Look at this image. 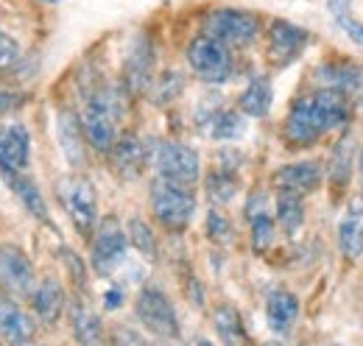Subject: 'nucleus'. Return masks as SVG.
Returning <instances> with one entry per match:
<instances>
[{"label": "nucleus", "mask_w": 363, "mask_h": 346, "mask_svg": "<svg viewBox=\"0 0 363 346\" xmlns=\"http://www.w3.org/2000/svg\"><path fill=\"white\" fill-rule=\"evenodd\" d=\"M350 118H352V104L341 92L321 86L313 95L294 101L282 134L291 145H311L324 131L347 126Z\"/></svg>", "instance_id": "nucleus-1"}, {"label": "nucleus", "mask_w": 363, "mask_h": 346, "mask_svg": "<svg viewBox=\"0 0 363 346\" xmlns=\"http://www.w3.org/2000/svg\"><path fill=\"white\" fill-rule=\"evenodd\" d=\"M121 95L115 86H101L95 89L82 112V131L92 148L109 154L115 140H118V121H121Z\"/></svg>", "instance_id": "nucleus-2"}, {"label": "nucleus", "mask_w": 363, "mask_h": 346, "mask_svg": "<svg viewBox=\"0 0 363 346\" xmlns=\"http://www.w3.org/2000/svg\"><path fill=\"white\" fill-rule=\"evenodd\" d=\"M137 321L160 341H177L179 338V316L174 302L154 285H145L135 299Z\"/></svg>", "instance_id": "nucleus-3"}, {"label": "nucleus", "mask_w": 363, "mask_h": 346, "mask_svg": "<svg viewBox=\"0 0 363 346\" xmlns=\"http://www.w3.org/2000/svg\"><path fill=\"white\" fill-rule=\"evenodd\" d=\"M56 193L70 221L76 223V229L82 235H90L98 223V201H95V187L90 179H84L82 173L62 176L56 182Z\"/></svg>", "instance_id": "nucleus-4"}, {"label": "nucleus", "mask_w": 363, "mask_h": 346, "mask_svg": "<svg viewBox=\"0 0 363 346\" xmlns=\"http://www.w3.org/2000/svg\"><path fill=\"white\" fill-rule=\"evenodd\" d=\"M151 210L157 221L168 229H184L193 213H196V199L187 187L174 184V182H165V179H154L151 184Z\"/></svg>", "instance_id": "nucleus-5"}, {"label": "nucleus", "mask_w": 363, "mask_h": 346, "mask_svg": "<svg viewBox=\"0 0 363 346\" xmlns=\"http://www.w3.org/2000/svg\"><path fill=\"white\" fill-rule=\"evenodd\" d=\"M204 37L216 40L221 45H252L260 34V20L249 11H238V9H216L207 14L204 20Z\"/></svg>", "instance_id": "nucleus-6"}, {"label": "nucleus", "mask_w": 363, "mask_h": 346, "mask_svg": "<svg viewBox=\"0 0 363 346\" xmlns=\"http://www.w3.org/2000/svg\"><path fill=\"white\" fill-rule=\"evenodd\" d=\"M154 168L160 173V179L174 182L182 187H193L201 176V160L193 148L182 145V143H157L154 148Z\"/></svg>", "instance_id": "nucleus-7"}, {"label": "nucleus", "mask_w": 363, "mask_h": 346, "mask_svg": "<svg viewBox=\"0 0 363 346\" xmlns=\"http://www.w3.org/2000/svg\"><path fill=\"white\" fill-rule=\"evenodd\" d=\"M187 62L193 73L207 84H224L232 76V53L227 45L210 37H196L187 45Z\"/></svg>", "instance_id": "nucleus-8"}, {"label": "nucleus", "mask_w": 363, "mask_h": 346, "mask_svg": "<svg viewBox=\"0 0 363 346\" xmlns=\"http://www.w3.org/2000/svg\"><path fill=\"white\" fill-rule=\"evenodd\" d=\"M126 249H129V238H126L123 226L118 223V218H106L92 238V271L98 277H112L123 265Z\"/></svg>", "instance_id": "nucleus-9"}, {"label": "nucleus", "mask_w": 363, "mask_h": 346, "mask_svg": "<svg viewBox=\"0 0 363 346\" xmlns=\"http://www.w3.org/2000/svg\"><path fill=\"white\" fill-rule=\"evenodd\" d=\"M34 265L17 243H0V291L11 299H23L34 294Z\"/></svg>", "instance_id": "nucleus-10"}, {"label": "nucleus", "mask_w": 363, "mask_h": 346, "mask_svg": "<svg viewBox=\"0 0 363 346\" xmlns=\"http://www.w3.org/2000/svg\"><path fill=\"white\" fill-rule=\"evenodd\" d=\"M34 318L17 304V299L0 294V338L9 346H28L34 341Z\"/></svg>", "instance_id": "nucleus-11"}, {"label": "nucleus", "mask_w": 363, "mask_h": 346, "mask_svg": "<svg viewBox=\"0 0 363 346\" xmlns=\"http://www.w3.org/2000/svg\"><path fill=\"white\" fill-rule=\"evenodd\" d=\"M31 157V140L23 123L0 126V171L20 173L26 171Z\"/></svg>", "instance_id": "nucleus-12"}, {"label": "nucleus", "mask_w": 363, "mask_h": 346, "mask_svg": "<svg viewBox=\"0 0 363 346\" xmlns=\"http://www.w3.org/2000/svg\"><path fill=\"white\" fill-rule=\"evenodd\" d=\"M316 76L327 89L341 92L352 106L363 104V67H358V65H324L316 70Z\"/></svg>", "instance_id": "nucleus-13"}, {"label": "nucleus", "mask_w": 363, "mask_h": 346, "mask_svg": "<svg viewBox=\"0 0 363 346\" xmlns=\"http://www.w3.org/2000/svg\"><path fill=\"white\" fill-rule=\"evenodd\" d=\"M321 162L316 160H305V162H294V165H285L274 173V184L285 193H296V196H305V193H313L321 184Z\"/></svg>", "instance_id": "nucleus-14"}, {"label": "nucleus", "mask_w": 363, "mask_h": 346, "mask_svg": "<svg viewBox=\"0 0 363 346\" xmlns=\"http://www.w3.org/2000/svg\"><path fill=\"white\" fill-rule=\"evenodd\" d=\"M308 45V34L285 20H274L272 31H269V53L277 65H288L294 62Z\"/></svg>", "instance_id": "nucleus-15"}, {"label": "nucleus", "mask_w": 363, "mask_h": 346, "mask_svg": "<svg viewBox=\"0 0 363 346\" xmlns=\"http://www.w3.org/2000/svg\"><path fill=\"white\" fill-rule=\"evenodd\" d=\"M338 246L347 260H358L363 255V196H355L341 216Z\"/></svg>", "instance_id": "nucleus-16"}, {"label": "nucleus", "mask_w": 363, "mask_h": 346, "mask_svg": "<svg viewBox=\"0 0 363 346\" xmlns=\"http://www.w3.org/2000/svg\"><path fill=\"white\" fill-rule=\"evenodd\" d=\"M109 154H112L115 171L121 173L123 179H137L143 173V168H145V162H148V148L143 145V140L135 137V134L118 137Z\"/></svg>", "instance_id": "nucleus-17"}, {"label": "nucleus", "mask_w": 363, "mask_h": 346, "mask_svg": "<svg viewBox=\"0 0 363 346\" xmlns=\"http://www.w3.org/2000/svg\"><path fill=\"white\" fill-rule=\"evenodd\" d=\"M65 304H67V299H65V291H62L59 279L45 277L43 282H37V288H34V294H31V307H34L37 318H40L45 327H53V324L62 318Z\"/></svg>", "instance_id": "nucleus-18"}, {"label": "nucleus", "mask_w": 363, "mask_h": 346, "mask_svg": "<svg viewBox=\"0 0 363 346\" xmlns=\"http://www.w3.org/2000/svg\"><path fill=\"white\" fill-rule=\"evenodd\" d=\"M246 218L252 226V246L255 252H266L274 243V218L269 213V196L252 193L246 201Z\"/></svg>", "instance_id": "nucleus-19"}, {"label": "nucleus", "mask_w": 363, "mask_h": 346, "mask_svg": "<svg viewBox=\"0 0 363 346\" xmlns=\"http://www.w3.org/2000/svg\"><path fill=\"white\" fill-rule=\"evenodd\" d=\"M296 318H299V299L285 288L272 291L269 299H266V321H269L272 333L288 335L294 330Z\"/></svg>", "instance_id": "nucleus-20"}, {"label": "nucleus", "mask_w": 363, "mask_h": 346, "mask_svg": "<svg viewBox=\"0 0 363 346\" xmlns=\"http://www.w3.org/2000/svg\"><path fill=\"white\" fill-rule=\"evenodd\" d=\"M67 318H70V330L79 346H106V333L101 318L90 310V304L73 302L67 307Z\"/></svg>", "instance_id": "nucleus-21"}, {"label": "nucleus", "mask_w": 363, "mask_h": 346, "mask_svg": "<svg viewBox=\"0 0 363 346\" xmlns=\"http://www.w3.org/2000/svg\"><path fill=\"white\" fill-rule=\"evenodd\" d=\"M151 67H154V50L145 37H137L129 59H126V86L132 92H143L151 84Z\"/></svg>", "instance_id": "nucleus-22"}, {"label": "nucleus", "mask_w": 363, "mask_h": 346, "mask_svg": "<svg viewBox=\"0 0 363 346\" xmlns=\"http://www.w3.org/2000/svg\"><path fill=\"white\" fill-rule=\"evenodd\" d=\"M213 330H216V335H218L221 346H246L249 344L243 318H240V313H238L232 304H218V307L213 310Z\"/></svg>", "instance_id": "nucleus-23"}, {"label": "nucleus", "mask_w": 363, "mask_h": 346, "mask_svg": "<svg viewBox=\"0 0 363 346\" xmlns=\"http://www.w3.org/2000/svg\"><path fill=\"white\" fill-rule=\"evenodd\" d=\"M59 143H62V151L67 157V162L73 168H82L84 165V143H82V123L73 112H62L59 115Z\"/></svg>", "instance_id": "nucleus-24"}, {"label": "nucleus", "mask_w": 363, "mask_h": 346, "mask_svg": "<svg viewBox=\"0 0 363 346\" xmlns=\"http://www.w3.org/2000/svg\"><path fill=\"white\" fill-rule=\"evenodd\" d=\"M3 176H6V182H9V187L14 190V196L23 201V207L34 218H40L43 223H50V221H48L45 199H43L40 187L34 184V179H28V176H23V173H3Z\"/></svg>", "instance_id": "nucleus-25"}, {"label": "nucleus", "mask_w": 363, "mask_h": 346, "mask_svg": "<svg viewBox=\"0 0 363 346\" xmlns=\"http://www.w3.org/2000/svg\"><path fill=\"white\" fill-rule=\"evenodd\" d=\"M272 101H274V89L269 79H252L249 86L240 92L238 98V106L243 115L249 118H266L269 109H272Z\"/></svg>", "instance_id": "nucleus-26"}, {"label": "nucleus", "mask_w": 363, "mask_h": 346, "mask_svg": "<svg viewBox=\"0 0 363 346\" xmlns=\"http://www.w3.org/2000/svg\"><path fill=\"white\" fill-rule=\"evenodd\" d=\"M352 160H355V140H352V134L347 131V134L335 143L333 157H330V179H333L335 187H344V184L350 182V176H352Z\"/></svg>", "instance_id": "nucleus-27"}, {"label": "nucleus", "mask_w": 363, "mask_h": 346, "mask_svg": "<svg viewBox=\"0 0 363 346\" xmlns=\"http://www.w3.org/2000/svg\"><path fill=\"white\" fill-rule=\"evenodd\" d=\"M201 123L207 126V134H210L213 140H238V137L246 131L240 112H235V109H216V112H213L210 118H204Z\"/></svg>", "instance_id": "nucleus-28"}, {"label": "nucleus", "mask_w": 363, "mask_h": 346, "mask_svg": "<svg viewBox=\"0 0 363 346\" xmlns=\"http://www.w3.org/2000/svg\"><path fill=\"white\" fill-rule=\"evenodd\" d=\"M277 223L288 232V235H296V229L305 223V204H302V196H296V193H285V190H279V196H277Z\"/></svg>", "instance_id": "nucleus-29"}, {"label": "nucleus", "mask_w": 363, "mask_h": 346, "mask_svg": "<svg viewBox=\"0 0 363 346\" xmlns=\"http://www.w3.org/2000/svg\"><path fill=\"white\" fill-rule=\"evenodd\" d=\"M235 190H238V179H235L232 168H218V171H213L207 176V196H210V201L227 204V201H232Z\"/></svg>", "instance_id": "nucleus-30"}, {"label": "nucleus", "mask_w": 363, "mask_h": 346, "mask_svg": "<svg viewBox=\"0 0 363 346\" xmlns=\"http://www.w3.org/2000/svg\"><path fill=\"white\" fill-rule=\"evenodd\" d=\"M126 238H129V243L135 246L140 255H145V257H157V240H154V232H151V226H148L143 218H132V221H129V226H126Z\"/></svg>", "instance_id": "nucleus-31"}, {"label": "nucleus", "mask_w": 363, "mask_h": 346, "mask_svg": "<svg viewBox=\"0 0 363 346\" xmlns=\"http://www.w3.org/2000/svg\"><path fill=\"white\" fill-rule=\"evenodd\" d=\"M330 11H333L335 23L347 31V37H350L352 43L363 45V23H358V20L352 17V11H350V0H330Z\"/></svg>", "instance_id": "nucleus-32"}, {"label": "nucleus", "mask_w": 363, "mask_h": 346, "mask_svg": "<svg viewBox=\"0 0 363 346\" xmlns=\"http://www.w3.org/2000/svg\"><path fill=\"white\" fill-rule=\"evenodd\" d=\"M109 341H112V346H154L143 333H137L126 324H115L109 333Z\"/></svg>", "instance_id": "nucleus-33"}, {"label": "nucleus", "mask_w": 363, "mask_h": 346, "mask_svg": "<svg viewBox=\"0 0 363 346\" xmlns=\"http://www.w3.org/2000/svg\"><path fill=\"white\" fill-rule=\"evenodd\" d=\"M184 86V79L179 73H165L162 82H157V92H154V101L157 104H165V101H174Z\"/></svg>", "instance_id": "nucleus-34"}, {"label": "nucleus", "mask_w": 363, "mask_h": 346, "mask_svg": "<svg viewBox=\"0 0 363 346\" xmlns=\"http://www.w3.org/2000/svg\"><path fill=\"white\" fill-rule=\"evenodd\" d=\"M207 235L216 240V243H227L232 238V223L227 221V216H221L218 210H213L207 216Z\"/></svg>", "instance_id": "nucleus-35"}, {"label": "nucleus", "mask_w": 363, "mask_h": 346, "mask_svg": "<svg viewBox=\"0 0 363 346\" xmlns=\"http://www.w3.org/2000/svg\"><path fill=\"white\" fill-rule=\"evenodd\" d=\"M62 257H65V265L70 268V274H73L76 285H79V288H84V285H87V277H84V265H82V260L76 257V252L62 249Z\"/></svg>", "instance_id": "nucleus-36"}, {"label": "nucleus", "mask_w": 363, "mask_h": 346, "mask_svg": "<svg viewBox=\"0 0 363 346\" xmlns=\"http://www.w3.org/2000/svg\"><path fill=\"white\" fill-rule=\"evenodd\" d=\"M17 56H20L17 43H14L9 34L0 31V67H9L11 62H17Z\"/></svg>", "instance_id": "nucleus-37"}, {"label": "nucleus", "mask_w": 363, "mask_h": 346, "mask_svg": "<svg viewBox=\"0 0 363 346\" xmlns=\"http://www.w3.org/2000/svg\"><path fill=\"white\" fill-rule=\"evenodd\" d=\"M121 302H123V294L115 288V291H109L106 296H104V307L106 310H115V307H121Z\"/></svg>", "instance_id": "nucleus-38"}, {"label": "nucleus", "mask_w": 363, "mask_h": 346, "mask_svg": "<svg viewBox=\"0 0 363 346\" xmlns=\"http://www.w3.org/2000/svg\"><path fill=\"white\" fill-rule=\"evenodd\" d=\"M14 101H17V95H9V92H3V95H0V115H3L6 109H11V106H14Z\"/></svg>", "instance_id": "nucleus-39"}, {"label": "nucleus", "mask_w": 363, "mask_h": 346, "mask_svg": "<svg viewBox=\"0 0 363 346\" xmlns=\"http://www.w3.org/2000/svg\"><path fill=\"white\" fill-rule=\"evenodd\" d=\"M358 176H361V184H363V148H361V157H358Z\"/></svg>", "instance_id": "nucleus-40"}, {"label": "nucleus", "mask_w": 363, "mask_h": 346, "mask_svg": "<svg viewBox=\"0 0 363 346\" xmlns=\"http://www.w3.org/2000/svg\"><path fill=\"white\" fill-rule=\"evenodd\" d=\"M193 346H213L210 341H204V338H199V341H193Z\"/></svg>", "instance_id": "nucleus-41"}, {"label": "nucleus", "mask_w": 363, "mask_h": 346, "mask_svg": "<svg viewBox=\"0 0 363 346\" xmlns=\"http://www.w3.org/2000/svg\"><path fill=\"white\" fill-rule=\"evenodd\" d=\"M263 346H285V344H279V341H269V344H263Z\"/></svg>", "instance_id": "nucleus-42"}, {"label": "nucleus", "mask_w": 363, "mask_h": 346, "mask_svg": "<svg viewBox=\"0 0 363 346\" xmlns=\"http://www.w3.org/2000/svg\"><path fill=\"white\" fill-rule=\"evenodd\" d=\"M48 3H56V0H48Z\"/></svg>", "instance_id": "nucleus-43"}, {"label": "nucleus", "mask_w": 363, "mask_h": 346, "mask_svg": "<svg viewBox=\"0 0 363 346\" xmlns=\"http://www.w3.org/2000/svg\"><path fill=\"white\" fill-rule=\"evenodd\" d=\"M330 346H341V344H330Z\"/></svg>", "instance_id": "nucleus-44"}]
</instances>
